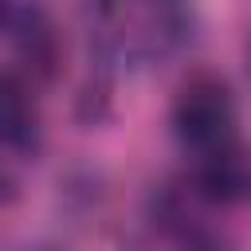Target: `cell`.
<instances>
[{
    "label": "cell",
    "instance_id": "cell-1",
    "mask_svg": "<svg viewBox=\"0 0 251 251\" xmlns=\"http://www.w3.org/2000/svg\"><path fill=\"white\" fill-rule=\"evenodd\" d=\"M94 31L126 63H153L188 35L184 0H94Z\"/></svg>",
    "mask_w": 251,
    "mask_h": 251
},
{
    "label": "cell",
    "instance_id": "cell-2",
    "mask_svg": "<svg viewBox=\"0 0 251 251\" xmlns=\"http://www.w3.org/2000/svg\"><path fill=\"white\" fill-rule=\"evenodd\" d=\"M173 126L176 137L196 149L200 157L212 149H224L235 141V102L231 90L212 78V75H196L180 86L176 102H173Z\"/></svg>",
    "mask_w": 251,
    "mask_h": 251
},
{
    "label": "cell",
    "instance_id": "cell-3",
    "mask_svg": "<svg viewBox=\"0 0 251 251\" xmlns=\"http://www.w3.org/2000/svg\"><path fill=\"white\" fill-rule=\"evenodd\" d=\"M200 196L212 204H239L251 196V153L243 145H224L204 153V165L196 173Z\"/></svg>",
    "mask_w": 251,
    "mask_h": 251
},
{
    "label": "cell",
    "instance_id": "cell-4",
    "mask_svg": "<svg viewBox=\"0 0 251 251\" xmlns=\"http://www.w3.org/2000/svg\"><path fill=\"white\" fill-rule=\"evenodd\" d=\"M31 141H35L31 98L12 75H0V149H27Z\"/></svg>",
    "mask_w": 251,
    "mask_h": 251
},
{
    "label": "cell",
    "instance_id": "cell-5",
    "mask_svg": "<svg viewBox=\"0 0 251 251\" xmlns=\"http://www.w3.org/2000/svg\"><path fill=\"white\" fill-rule=\"evenodd\" d=\"M8 24V0H0V27Z\"/></svg>",
    "mask_w": 251,
    "mask_h": 251
}]
</instances>
